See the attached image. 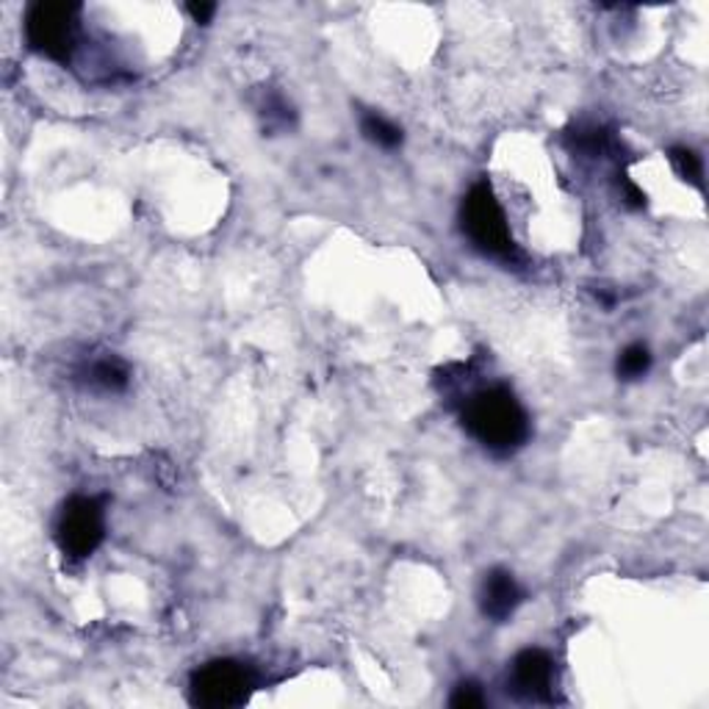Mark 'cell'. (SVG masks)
<instances>
[{
	"label": "cell",
	"instance_id": "6da1fadb",
	"mask_svg": "<svg viewBox=\"0 0 709 709\" xmlns=\"http://www.w3.org/2000/svg\"><path fill=\"white\" fill-rule=\"evenodd\" d=\"M465 432L494 454H513L529 438V416L505 386L480 388L463 402Z\"/></svg>",
	"mask_w": 709,
	"mask_h": 709
},
{
	"label": "cell",
	"instance_id": "7a4b0ae2",
	"mask_svg": "<svg viewBox=\"0 0 709 709\" xmlns=\"http://www.w3.org/2000/svg\"><path fill=\"white\" fill-rule=\"evenodd\" d=\"M460 225L469 236L471 247L483 256L496 258V261H513L516 258V245H513L507 216L496 200L491 183L480 181L469 189L460 205Z\"/></svg>",
	"mask_w": 709,
	"mask_h": 709
},
{
	"label": "cell",
	"instance_id": "3957f363",
	"mask_svg": "<svg viewBox=\"0 0 709 709\" xmlns=\"http://www.w3.org/2000/svg\"><path fill=\"white\" fill-rule=\"evenodd\" d=\"M78 3H34L25 14V42L51 62L69 64L78 51Z\"/></svg>",
	"mask_w": 709,
	"mask_h": 709
},
{
	"label": "cell",
	"instance_id": "277c9868",
	"mask_svg": "<svg viewBox=\"0 0 709 709\" xmlns=\"http://www.w3.org/2000/svg\"><path fill=\"white\" fill-rule=\"evenodd\" d=\"M106 538V511L95 496H73L56 524L58 549L67 560H86Z\"/></svg>",
	"mask_w": 709,
	"mask_h": 709
},
{
	"label": "cell",
	"instance_id": "5b68a950",
	"mask_svg": "<svg viewBox=\"0 0 709 709\" xmlns=\"http://www.w3.org/2000/svg\"><path fill=\"white\" fill-rule=\"evenodd\" d=\"M250 692L253 674L233 659H214L192 676V703L205 709L239 707L250 698Z\"/></svg>",
	"mask_w": 709,
	"mask_h": 709
},
{
	"label": "cell",
	"instance_id": "8992f818",
	"mask_svg": "<svg viewBox=\"0 0 709 709\" xmlns=\"http://www.w3.org/2000/svg\"><path fill=\"white\" fill-rule=\"evenodd\" d=\"M511 692L524 701L555 698V659L544 648H524L511 668Z\"/></svg>",
	"mask_w": 709,
	"mask_h": 709
},
{
	"label": "cell",
	"instance_id": "52a82bcc",
	"mask_svg": "<svg viewBox=\"0 0 709 709\" xmlns=\"http://www.w3.org/2000/svg\"><path fill=\"white\" fill-rule=\"evenodd\" d=\"M522 602L524 590L511 571L494 568V571L485 573L483 584H480V610H483L485 619H491L494 624H505L522 608Z\"/></svg>",
	"mask_w": 709,
	"mask_h": 709
},
{
	"label": "cell",
	"instance_id": "ba28073f",
	"mask_svg": "<svg viewBox=\"0 0 709 709\" xmlns=\"http://www.w3.org/2000/svg\"><path fill=\"white\" fill-rule=\"evenodd\" d=\"M84 377L86 386L97 388V391L120 394L128 388V366L117 358L95 361V364L84 372Z\"/></svg>",
	"mask_w": 709,
	"mask_h": 709
},
{
	"label": "cell",
	"instance_id": "9c48e42d",
	"mask_svg": "<svg viewBox=\"0 0 709 709\" xmlns=\"http://www.w3.org/2000/svg\"><path fill=\"white\" fill-rule=\"evenodd\" d=\"M361 131H364V137L372 144H377L383 150H394L402 144V128H397L391 120L380 117V114H364Z\"/></svg>",
	"mask_w": 709,
	"mask_h": 709
},
{
	"label": "cell",
	"instance_id": "30bf717a",
	"mask_svg": "<svg viewBox=\"0 0 709 709\" xmlns=\"http://www.w3.org/2000/svg\"><path fill=\"white\" fill-rule=\"evenodd\" d=\"M619 377L621 380H641L652 369V352L646 344H630L619 355Z\"/></svg>",
	"mask_w": 709,
	"mask_h": 709
},
{
	"label": "cell",
	"instance_id": "8fae6325",
	"mask_svg": "<svg viewBox=\"0 0 709 709\" xmlns=\"http://www.w3.org/2000/svg\"><path fill=\"white\" fill-rule=\"evenodd\" d=\"M670 164H674V170L679 172L681 181L692 183V186H698V189L703 186V181H701V175H703L701 159H698V155L692 153V150L674 148V150H670Z\"/></svg>",
	"mask_w": 709,
	"mask_h": 709
},
{
	"label": "cell",
	"instance_id": "7c38bea8",
	"mask_svg": "<svg viewBox=\"0 0 709 709\" xmlns=\"http://www.w3.org/2000/svg\"><path fill=\"white\" fill-rule=\"evenodd\" d=\"M449 703H452L454 709H480L485 707V696L483 690H480V685H474V681H460V685L454 687Z\"/></svg>",
	"mask_w": 709,
	"mask_h": 709
},
{
	"label": "cell",
	"instance_id": "4fadbf2b",
	"mask_svg": "<svg viewBox=\"0 0 709 709\" xmlns=\"http://www.w3.org/2000/svg\"><path fill=\"white\" fill-rule=\"evenodd\" d=\"M621 189H624V200L632 208H643V205H646V194H643L626 175H621Z\"/></svg>",
	"mask_w": 709,
	"mask_h": 709
},
{
	"label": "cell",
	"instance_id": "5bb4252c",
	"mask_svg": "<svg viewBox=\"0 0 709 709\" xmlns=\"http://www.w3.org/2000/svg\"><path fill=\"white\" fill-rule=\"evenodd\" d=\"M186 12L192 14V20L197 25H208L211 18L216 14V7H214V3H189Z\"/></svg>",
	"mask_w": 709,
	"mask_h": 709
}]
</instances>
